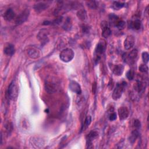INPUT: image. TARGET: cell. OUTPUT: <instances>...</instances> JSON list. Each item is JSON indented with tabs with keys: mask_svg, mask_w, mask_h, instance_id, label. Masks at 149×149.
<instances>
[{
	"mask_svg": "<svg viewBox=\"0 0 149 149\" xmlns=\"http://www.w3.org/2000/svg\"><path fill=\"white\" fill-rule=\"evenodd\" d=\"M18 94H19V90H18L17 85L16 81L15 80H13L10 83L8 87V97L10 100L12 101H15L18 97Z\"/></svg>",
	"mask_w": 149,
	"mask_h": 149,
	"instance_id": "6da1fadb",
	"label": "cell"
},
{
	"mask_svg": "<svg viewBox=\"0 0 149 149\" xmlns=\"http://www.w3.org/2000/svg\"><path fill=\"white\" fill-rule=\"evenodd\" d=\"M74 55V54L73 49L71 48H65L61 52L59 58L64 62H69L73 59Z\"/></svg>",
	"mask_w": 149,
	"mask_h": 149,
	"instance_id": "7a4b0ae2",
	"label": "cell"
},
{
	"mask_svg": "<svg viewBox=\"0 0 149 149\" xmlns=\"http://www.w3.org/2000/svg\"><path fill=\"white\" fill-rule=\"evenodd\" d=\"M126 86V83L125 81H122L120 83H119L116 85L112 93V98L114 100H117L121 97Z\"/></svg>",
	"mask_w": 149,
	"mask_h": 149,
	"instance_id": "3957f363",
	"label": "cell"
},
{
	"mask_svg": "<svg viewBox=\"0 0 149 149\" xmlns=\"http://www.w3.org/2000/svg\"><path fill=\"white\" fill-rule=\"evenodd\" d=\"M137 54L138 51L136 49H133L128 54H125L123 56L124 61L129 64L134 63L137 57Z\"/></svg>",
	"mask_w": 149,
	"mask_h": 149,
	"instance_id": "277c9868",
	"label": "cell"
},
{
	"mask_svg": "<svg viewBox=\"0 0 149 149\" xmlns=\"http://www.w3.org/2000/svg\"><path fill=\"white\" fill-rule=\"evenodd\" d=\"M29 14H30V11L27 9L22 11V13H20V14L19 15V16L16 17V21H15L16 23L17 24H21L24 22H25L28 19Z\"/></svg>",
	"mask_w": 149,
	"mask_h": 149,
	"instance_id": "5b68a950",
	"label": "cell"
},
{
	"mask_svg": "<svg viewBox=\"0 0 149 149\" xmlns=\"http://www.w3.org/2000/svg\"><path fill=\"white\" fill-rule=\"evenodd\" d=\"M106 46L107 44L104 40H100L99 42L97 44L95 49V52L97 54V58H100L99 55L102 54L106 49Z\"/></svg>",
	"mask_w": 149,
	"mask_h": 149,
	"instance_id": "8992f818",
	"label": "cell"
},
{
	"mask_svg": "<svg viewBox=\"0 0 149 149\" xmlns=\"http://www.w3.org/2000/svg\"><path fill=\"white\" fill-rule=\"evenodd\" d=\"M134 42H135L134 37L132 35L127 36L126 37V38H125V40L124 41V43H123L125 49L126 50L130 49L134 46Z\"/></svg>",
	"mask_w": 149,
	"mask_h": 149,
	"instance_id": "52a82bcc",
	"label": "cell"
},
{
	"mask_svg": "<svg viewBox=\"0 0 149 149\" xmlns=\"http://www.w3.org/2000/svg\"><path fill=\"white\" fill-rule=\"evenodd\" d=\"M56 84L53 81L49 80L45 81V89L47 92L49 93H53L56 91Z\"/></svg>",
	"mask_w": 149,
	"mask_h": 149,
	"instance_id": "ba28073f",
	"label": "cell"
},
{
	"mask_svg": "<svg viewBox=\"0 0 149 149\" xmlns=\"http://www.w3.org/2000/svg\"><path fill=\"white\" fill-rule=\"evenodd\" d=\"M69 89L73 93H76L77 94H80L81 93V89L80 84L74 80H71L69 85Z\"/></svg>",
	"mask_w": 149,
	"mask_h": 149,
	"instance_id": "9c48e42d",
	"label": "cell"
},
{
	"mask_svg": "<svg viewBox=\"0 0 149 149\" xmlns=\"http://www.w3.org/2000/svg\"><path fill=\"white\" fill-rule=\"evenodd\" d=\"M98 136V133L96 131H91L87 136L86 137V141H87V146L88 148H90V145L92 144V141L94 139H97Z\"/></svg>",
	"mask_w": 149,
	"mask_h": 149,
	"instance_id": "30bf717a",
	"label": "cell"
},
{
	"mask_svg": "<svg viewBox=\"0 0 149 149\" xmlns=\"http://www.w3.org/2000/svg\"><path fill=\"white\" fill-rule=\"evenodd\" d=\"M49 6V4L45 2H39L36 3L34 6V10L36 12H41L45 9H47Z\"/></svg>",
	"mask_w": 149,
	"mask_h": 149,
	"instance_id": "8fae6325",
	"label": "cell"
},
{
	"mask_svg": "<svg viewBox=\"0 0 149 149\" xmlns=\"http://www.w3.org/2000/svg\"><path fill=\"white\" fill-rule=\"evenodd\" d=\"M118 115L120 120L126 119L129 115V110L125 107H121L118 109Z\"/></svg>",
	"mask_w": 149,
	"mask_h": 149,
	"instance_id": "7c38bea8",
	"label": "cell"
},
{
	"mask_svg": "<svg viewBox=\"0 0 149 149\" xmlns=\"http://www.w3.org/2000/svg\"><path fill=\"white\" fill-rule=\"evenodd\" d=\"M103 24L102 28V36L105 38L109 37L111 34V30L108 26V24L107 22L105 23H104V22L102 23Z\"/></svg>",
	"mask_w": 149,
	"mask_h": 149,
	"instance_id": "4fadbf2b",
	"label": "cell"
},
{
	"mask_svg": "<svg viewBox=\"0 0 149 149\" xmlns=\"http://www.w3.org/2000/svg\"><path fill=\"white\" fill-rule=\"evenodd\" d=\"M28 55L31 58L37 59L40 56V51L38 48L32 47L28 50Z\"/></svg>",
	"mask_w": 149,
	"mask_h": 149,
	"instance_id": "5bb4252c",
	"label": "cell"
},
{
	"mask_svg": "<svg viewBox=\"0 0 149 149\" xmlns=\"http://www.w3.org/2000/svg\"><path fill=\"white\" fill-rule=\"evenodd\" d=\"M15 17V13L12 9H8L3 14L4 19L7 21H10Z\"/></svg>",
	"mask_w": 149,
	"mask_h": 149,
	"instance_id": "9a60e30c",
	"label": "cell"
},
{
	"mask_svg": "<svg viewBox=\"0 0 149 149\" xmlns=\"http://www.w3.org/2000/svg\"><path fill=\"white\" fill-rule=\"evenodd\" d=\"M15 51V48L13 45L11 44H8L7 45H6L4 47L3 49V52L7 55L12 56L14 54Z\"/></svg>",
	"mask_w": 149,
	"mask_h": 149,
	"instance_id": "2e32d148",
	"label": "cell"
},
{
	"mask_svg": "<svg viewBox=\"0 0 149 149\" xmlns=\"http://www.w3.org/2000/svg\"><path fill=\"white\" fill-rule=\"evenodd\" d=\"M146 83L142 81L141 80H137L136 83L134 84V90L137 91L138 93H141L143 92L146 88Z\"/></svg>",
	"mask_w": 149,
	"mask_h": 149,
	"instance_id": "e0dca14e",
	"label": "cell"
},
{
	"mask_svg": "<svg viewBox=\"0 0 149 149\" xmlns=\"http://www.w3.org/2000/svg\"><path fill=\"white\" fill-rule=\"evenodd\" d=\"M124 70V66L121 64L116 65L113 66L112 68L113 73L116 76H120L123 72Z\"/></svg>",
	"mask_w": 149,
	"mask_h": 149,
	"instance_id": "ac0fdd59",
	"label": "cell"
},
{
	"mask_svg": "<svg viewBox=\"0 0 149 149\" xmlns=\"http://www.w3.org/2000/svg\"><path fill=\"white\" fill-rule=\"evenodd\" d=\"M129 26L131 29L134 30H139L141 27V22L139 19H135L131 21L129 23Z\"/></svg>",
	"mask_w": 149,
	"mask_h": 149,
	"instance_id": "d6986e66",
	"label": "cell"
},
{
	"mask_svg": "<svg viewBox=\"0 0 149 149\" xmlns=\"http://www.w3.org/2000/svg\"><path fill=\"white\" fill-rule=\"evenodd\" d=\"M48 32L45 30H42L39 32L37 37L42 42H46L48 40Z\"/></svg>",
	"mask_w": 149,
	"mask_h": 149,
	"instance_id": "ffe728a7",
	"label": "cell"
},
{
	"mask_svg": "<svg viewBox=\"0 0 149 149\" xmlns=\"http://www.w3.org/2000/svg\"><path fill=\"white\" fill-rule=\"evenodd\" d=\"M139 133L137 130H134L131 132L130 136L129 137V141L130 143L133 144L136 140H137V137H139Z\"/></svg>",
	"mask_w": 149,
	"mask_h": 149,
	"instance_id": "44dd1931",
	"label": "cell"
},
{
	"mask_svg": "<svg viewBox=\"0 0 149 149\" xmlns=\"http://www.w3.org/2000/svg\"><path fill=\"white\" fill-rule=\"evenodd\" d=\"M77 16L78 18L81 20H84L86 19L87 15L86 12L84 9H80L77 13Z\"/></svg>",
	"mask_w": 149,
	"mask_h": 149,
	"instance_id": "7402d4cb",
	"label": "cell"
},
{
	"mask_svg": "<svg viewBox=\"0 0 149 149\" xmlns=\"http://www.w3.org/2000/svg\"><path fill=\"white\" fill-rule=\"evenodd\" d=\"M63 28L66 30H69L72 27V22L70 18L68 17L63 24Z\"/></svg>",
	"mask_w": 149,
	"mask_h": 149,
	"instance_id": "603a6c76",
	"label": "cell"
},
{
	"mask_svg": "<svg viewBox=\"0 0 149 149\" xmlns=\"http://www.w3.org/2000/svg\"><path fill=\"white\" fill-rule=\"evenodd\" d=\"M125 3L119 1H114L113 3V7L115 9H119L122 8L125 6Z\"/></svg>",
	"mask_w": 149,
	"mask_h": 149,
	"instance_id": "cb8c5ba5",
	"label": "cell"
},
{
	"mask_svg": "<svg viewBox=\"0 0 149 149\" xmlns=\"http://www.w3.org/2000/svg\"><path fill=\"white\" fill-rule=\"evenodd\" d=\"M118 29L119 30H122L125 27V22L123 20H118L116 22V23L114 24Z\"/></svg>",
	"mask_w": 149,
	"mask_h": 149,
	"instance_id": "d4e9b609",
	"label": "cell"
},
{
	"mask_svg": "<svg viewBox=\"0 0 149 149\" xmlns=\"http://www.w3.org/2000/svg\"><path fill=\"white\" fill-rule=\"evenodd\" d=\"M126 77L129 80H133L134 77V71L132 69L129 70L126 73Z\"/></svg>",
	"mask_w": 149,
	"mask_h": 149,
	"instance_id": "484cf974",
	"label": "cell"
},
{
	"mask_svg": "<svg viewBox=\"0 0 149 149\" xmlns=\"http://www.w3.org/2000/svg\"><path fill=\"white\" fill-rule=\"evenodd\" d=\"M139 70L142 72V73H147L148 72V66L145 65V64H141L139 68Z\"/></svg>",
	"mask_w": 149,
	"mask_h": 149,
	"instance_id": "4316f807",
	"label": "cell"
},
{
	"mask_svg": "<svg viewBox=\"0 0 149 149\" xmlns=\"http://www.w3.org/2000/svg\"><path fill=\"white\" fill-rule=\"evenodd\" d=\"M142 59H143V61L144 62V63H147L148 62L149 55H148V52H143L142 53Z\"/></svg>",
	"mask_w": 149,
	"mask_h": 149,
	"instance_id": "83f0119b",
	"label": "cell"
},
{
	"mask_svg": "<svg viewBox=\"0 0 149 149\" xmlns=\"http://www.w3.org/2000/svg\"><path fill=\"white\" fill-rule=\"evenodd\" d=\"M91 117L89 115V116H87L85 120H84V128H87L90 124L91 123Z\"/></svg>",
	"mask_w": 149,
	"mask_h": 149,
	"instance_id": "f1b7e54d",
	"label": "cell"
},
{
	"mask_svg": "<svg viewBox=\"0 0 149 149\" xmlns=\"http://www.w3.org/2000/svg\"><path fill=\"white\" fill-rule=\"evenodd\" d=\"M87 6L88 7H90V8H91V9H95L97 6V2L95 1H87Z\"/></svg>",
	"mask_w": 149,
	"mask_h": 149,
	"instance_id": "f546056e",
	"label": "cell"
},
{
	"mask_svg": "<svg viewBox=\"0 0 149 149\" xmlns=\"http://www.w3.org/2000/svg\"><path fill=\"white\" fill-rule=\"evenodd\" d=\"M134 126L136 127V128H140L141 126V123L140 122L139 120L138 119H135L134 121Z\"/></svg>",
	"mask_w": 149,
	"mask_h": 149,
	"instance_id": "4dcf8cb0",
	"label": "cell"
},
{
	"mask_svg": "<svg viewBox=\"0 0 149 149\" xmlns=\"http://www.w3.org/2000/svg\"><path fill=\"white\" fill-rule=\"evenodd\" d=\"M116 117H117V115H116V113H115V112H113L110 115H109V120H111V121H113V120H115L116 119Z\"/></svg>",
	"mask_w": 149,
	"mask_h": 149,
	"instance_id": "1f68e13d",
	"label": "cell"
}]
</instances>
